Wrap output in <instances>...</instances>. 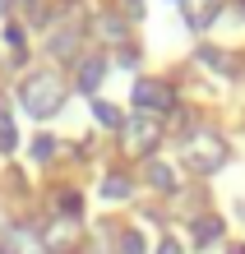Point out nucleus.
<instances>
[{
    "label": "nucleus",
    "mask_w": 245,
    "mask_h": 254,
    "mask_svg": "<svg viewBox=\"0 0 245 254\" xmlns=\"http://www.w3.org/2000/svg\"><path fill=\"white\" fill-rule=\"evenodd\" d=\"M120 134H125V153H130V157H148L153 148H158V139H162V116H144V111H134Z\"/></svg>",
    "instance_id": "7ed1b4c3"
},
{
    "label": "nucleus",
    "mask_w": 245,
    "mask_h": 254,
    "mask_svg": "<svg viewBox=\"0 0 245 254\" xmlns=\"http://www.w3.org/2000/svg\"><path fill=\"white\" fill-rule=\"evenodd\" d=\"M227 254H245V245H232V250H227Z\"/></svg>",
    "instance_id": "5701e85b"
},
{
    "label": "nucleus",
    "mask_w": 245,
    "mask_h": 254,
    "mask_svg": "<svg viewBox=\"0 0 245 254\" xmlns=\"http://www.w3.org/2000/svg\"><path fill=\"white\" fill-rule=\"evenodd\" d=\"M19 102H23V111H28V116H37V121H51V116L65 107V83H60L51 69L28 74L23 88H19Z\"/></svg>",
    "instance_id": "f257e3e1"
},
{
    "label": "nucleus",
    "mask_w": 245,
    "mask_h": 254,
    "mask_svg": "<svg viewBox=\"0 0 245 254\" xmlns=\"http://www.w3.org/2000/svg\"><path fill=\"white\" fill-rule=\"evenodd\" d=\"M120 14H130V19H144V0H125V9Z\"/></svg>",
    "instance_id": "412c9836"
},
{
    "label": "nucleus",
    "mask_w": 245,
    "mask_h": 254,
    "mask_svg": "<svg viewBox=\"0 0 245 254\" xmlns=\"http://www.w3.org/2000/svg\"><path fill=\"white\" fill-rule=\"evenodd\" d=\"M130 190H134V185H130L125 171H106V176H102V194H106V199H130Z\"/></svg>",
    "instance_id": "ddd939ff"
},
{
    "label": "nucleus",
    "mask_w": 245,
    "mask_h": 254,
    "mask_svg": "<svg viewBox=\"0 0 245 254\" xmlns=\"http://www.w3.org/2000/svg\"><path fill=\"white\" fill-rule=\"evenodd\" d=\"M93 33L102 42H125V14H116V9H102L97 19H93Z\"/></svg>",
    "instance_id": "9d476101"
},
{
    "label": "nucleus",
    "mask_w": 245,
    "mask_h": 254,
    "mask_svg": "<svg viewBox=\"0 0 245 254\" xmlns=\"http://www.w3.org/2000/svg\"><path fill=\"white\" fill-rule=\"evenodd\" d=\"M227 139L218 129H194L190 139H185V167L194 176H213V171H222L227 167Z\"/></svg>",
    "instance_id": "f03ea898"
},
{
    "label": "nucleus",
    "mask_w": 245,
    "mask_h": 254,
    "mask_svg": "<svg viewBox=\"0 0 245 254\" xmlns=\"http://www.w3.org/2000/svg\"><path fill=\"white\" fill-rule=\"evenodd\" d=\"M222 0H185V23L190 28H208L213 19H218Z\"/></svg>",
    "instance_id": "9b49d317"
},
{
    "label": "nucleus",
    "mask_w": 245,
    "mask_h": 254,
    "mask_svg": "<svg viewBox=\"0 0 245 254\" xmlns=\"http://www.w3.org/2000/svg\"><path fill=\"white\" fill-rule=\"evenodd\" d=\"M190 236H194V245H199V250L218 245V241H222V217H213V213L194 217V222H190Z\"/></svg>",
    "instance_id": "1a4fd4ad"
},
{
    "label": "nucleus",
    "mask_w": 245,
    "mask_h": 254,
    "mask_svg": "<svg viewBox=\"0 0 245 254\" xmlns=\"http://www.w3.org/2000/svg\"><path fill=\"white\" fill-rule=\"evenodd\" d=\"M102 74H106V61L102 56H88V61H79V93H97V83H102Z\"/></svg>",
    "instance_id": "f8f14e48"
},
{
    "label": "nucleus",
    "mask_w": 245,
    "mask_h": 254,
    "mask_svg": "<svg viewBox=\"0 0 245 254\" xmlns=\"http://www.w3.org/2000/svg\"><path fill=\"white\" fill-rule=\"evenodd\" d=\"M158 254H180V245L171 241V236H162V245H158Z\"/></svg>",
    "instance_id": "4be33fe9"
},
{
    "label": "nucleus",
    "mask_w": 245,
    "mask_h": 254,
    "mask_svg": "<svg viewBox=\"0 0 245 254\" xmlns=\"http://www.w3.org/2000/svg\"><path fill=\"white\" fill-rule=\"evenodd\" d=\"M5 42H9L14 65H23V61H28V47H23V28H19V23H9V28H5Z\"/></svg>",
    "instance_id": "2eb2a0df"
},
{
    "label": "nucleus",
    "mask_w": 245,
    "mask_h": 254,
    "mask_svg": "<svg viewBox=\"0 0 245 254\" xmlns=\"http://www.w3.org/2000/svg\"><path fill=\"white\" fill-rule=\"evenodd\" d=\"M14 143H19L14 121H9V111H0V153H14Z\"/></svg>",
    "instance_id": "6ab92c4d"
},
{
    "label": "nucleus",
    "mask_w": 245,
    "mask_h": 254,
    "mask_svg": "<svg viewBox=\"0 0 245 254\" xmlns=\"http://www.w3.org/2000/svg\"><path fill=\"white\" fill-rule=\"evenodd\" d=\"M144 181L158 194H176V171L166 167V162H158V157H144Z\"/></svg>",
    "instance_id": "6e6552de"
},
{
    "label": "nucleus",
    "mask_w": 245,
    "mask_h": 254,
    "mask_svg": "<svg viewBox=\"0 0 245 254\" xmlns=\"http://www.w3.org/2000/svg\"><path fill=\"white\" fill-rule=\"evenodd\" d=\"M199 56H204V61H208L213 69H222V74H236V61H227L222 51H213V47H199Z\"/></svg>",
    "instance_id": "aec40b11"
},
{
    "label": "nucleus",
    "mask_w": 245,
    "mask_h": 254,
    "mask_svg": "<svg viewBox=\"0 0 245 254\" xmlns=\"http://www.w3.org/2000/svg\"><path fill=\"white\" fill-rule=\"evenodd\" d=\"M60 153V139H56V134H37V139H33V157L37 162H51Z\"/></svg>",
    "instance_id": "f3484780"
},
{
    "label": "nucleus",
    "mask_w": 245,
    "mask_h": 254,
    "mask_svg": "<svg viewBox=\"0 0 245 254\" xmlns=\"http://www.w3.org/2000/svg\"><path fill=\"white\" fill-rule=\"evenodd\" d=\"M134 107L144 116H166V111H176V88L162 79H139L134 83Z\"/></svg>",
    "instance_id": "20e7f679"
},
{
    "label": "nucleus",
    "mask_w": 245,
    "mask_h": 254,
    "mask_svg": "<svg viewBox=\"0 0 245 254\" xmlns=\"http://www.w3.org/2000/svg\"><path fill=\"white\" fill-rule=\"evenodd\" d=\"M0 231H5V217H0Z\"/></svg>",
    "instance_id": "b1692460"
},
{
    "label": "nucleus",
    "mask_w": 245,
    "mask_h": 254,
    "mask_svg": "<svg viewBox=\"0 0 245 254\" xmlns=\"http://www.w3.org/2000/svg\"><path fill=\"white\" fill-rule=\"evenodd\" d=\"M0 254H5V250H0Z\"/></svg>",
    "instance_id": "393cba45"
},
{
    "label": "nucleus",
    "mask_w": 245,
    "mask_h": 254,
    "mask_svg": "<svg viewBox=\"0 0 245 254\" xmlns=\"http://www.w3.org/2000/svg\"><path fill=\"white\" fill-rule=\"evenodd\" d=\"M56 203H60V213H65L70 222L83 213V199H79V190H60V199H56Z\"/></svg>",
    "instance_id": "a211bd4d"
},
{
    "label": "nucleus",
    "mask_w": 245,
    "mask_h": 254,
    "mask_svg": "<svg viewBox=\"0 0 245 254\" xmlns=\"http://www.w3.org/2000/svg\"><path fill=\"white\" fill-rule=\"evenodd\" d=\"M93 116H97V121H102L106 129H125V116H120V111L111 107V102H93Z\"/></svg>",
    "instance_id": "dca6fc26"
},
{
    "label": "nucleus",
    "mask_w": 245,
    "mask_h": 254,
    "mask_svg": "<svg viewBox=\"0 0 245 254\" xmlns=\"http://www.w3.org/2000/svg\"><path fill=\"white\" fill-rule=\"evenodd\" d=\"M116 254H144V231L125 227V231L116 236Z\"/></svg>",
    "instance_id": "4468645a"
},
{
    "label": "nucleus",
    "mask_w": 245,
    "mask_h": 254,
    "mask_svg": "<svg viewBox=\"0 0 245 254\" xmlns=\"http://www.w3.org/2000/svg\"><path fill=\"white\" fill-rule=\"evenodd\" d=\"M79 241H83V231L74 227V222H51V231L42 236V245H47V254H79Z\"/></svg>",
    "instance_id": "423d86ee"
},
{
    "label": "nucleus",
    "mask_w": 245,
    "mask_h": 254,
    "mask_svg": "<svg viewBox=\"0 0 245 254\" xmlns=\"http://www.w3.org/2000/svg\"><path fill=\"white\" fill-rule=\"evenodd\" d=\"M79 42H83L79 23H60V28H51V37H47V56H51V61H74V56H79Z\"/></svg>",
    "instance_id": "39448f33"
},
{
    "label": "nucleus",
    "mask_w": 245,
    "mask_h": 254,
    "mask_svg": "<svg viewBox=\"0 0 245 254\" xmlns=\"http://www.w3.org/2000/svg\"><path fill=\"white\" fill-rule=\"evenodd\" d=\"M0 236H5V254H47L42 236L33 227H23V222H19V227H5Z\"/></svg>",
    "instance_id": "0eeeda50"
}]
</instances>
